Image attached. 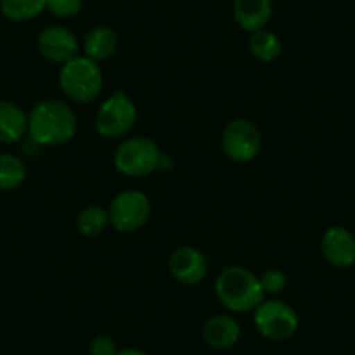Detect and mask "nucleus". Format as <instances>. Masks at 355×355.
Returning <instances> with one entry per match:
<instances>
[{"label":"nucleus","mask_w":355,"mask_h":355,"mask_svg":"<svg viewBox=\"0 0 355 355\" xmlns=\"http://www.w3.org/2000/svg\"><path fill=\"white\" fill-rule=\"evenodd\" d=\"M78 119L70 105L61 100H44L28 114V136L42 146H61L77 135Z\"/></svg>","instance_id":"1"},{"label":"nucleus","mask_w":355,"mask_h":355,"mask_svg":"<svg viewBox=\"0 0 355 355\" xmlns=\"http://www.w3.org/2000/svg\"><path fill=\"white\" fill-rule=\"evenodd\" d=\"M214 293L221 305L234 313L251 312L265 300L259 277L244 266H228L221 272L214 282Z\"/></svg>","instance_id":"2"},{"label":"nucleus","mask_w":355,"mask_h":355,"mask_svg":"<svg viewBox=\"0 0 355 355\" xmlns=\"http://www.w3.org/2000/svg\"><path fill=\"white\" fill-rule=\"evenodd\" d=\"M60 89L75 103H93L103 91V71L87 56H75L61 64L58 75Z\"/></svg>","instance_id":"3"},{"label":"nucleus","mask_w":355,"mask_h":355,"mask_svg":"<svg viewBox=\"0 0 355 355\" xmlns=\"http://www.w3.org/2000/svg\"><path fill=\"white\" fill-rule=\"evenodd\" d=\"M114 164L117 171L129 178H143L159 169L162 164V153L155 141L145 136L128 138L117 146L114 153Z\"/></svg>","instance_id":"4"},{"label":"nucleus","mask_w":355,"mask_h":355,"mask_svg":"<svg viewBox=\"0 0 355 355\" xmlns=\"http://www.w3.org/2000/svg\"><path fill=\"white\" fill-rule=\"evenodd\" d=\"M138 121L136 103L122 91H115L96 112L94 129L105 139H119L128 135Z\"/></svg>","instance_id":"5"},{"label":"nucleus","mask_w":355,"mask_h":355,"mask_svg":"<svg viewBox=\"0 0 355 355\" xmlns=\"http://www.w3.org/2000/svg\"><path fill=\"white\" fill-rule=\"evenodd\" d=\"M254 326L266 340L286 341L296 334L300 319L289 303L282 300H263L254 309Z\"/></svg>","instance_id":"6"},{"label":"nucleus","mask_w":355,"mask_h":355,"mask_svg":"<svg viewBox=\"0 0 355 355\" xmlns=\"http://www.w3.org/2000/svg\"><path fill=\"white\" fill-rule=\"evenodd\" d=\"M152 214V204L141 190H124L108 206V220L119 234H132L145 227Z\"/></svg>","instance_id":"7"},{"label":"nucleus","mask_w":355,"mask_h":355,"mask_svg":"<svg viewBox=\"0 0 355 355\" xmlns=\"http://www.w3.org/2000/svg\"><path fill=\"white\" fill-rule=\"evenodd\" d=\"M221 148L230 160L239 164L251 162L261 150V132L249 119L228 122L221 136Z\"/></svg>","instance_id":"8"},{"label":"nucleus","mask_w":355,"mask_h":355,"mask_svg":"<svg viewBox=\"0 0 355 355\" xmlns=\"http://www.w3.org/2000/svg\"><path fill=\"white\" fill-rule=\"evenodd\" d=\"M37 46H39L40 54L47 61L56 64H64L67 61L73 60L75 56H78V51H80L77 35L71 30L60 25L44 28L39 33Z\"/></svg>","instance_id":"9"},{"label":"nucleus","mask_w":355,"mask_h":355,"mask_svg":"<svg viewBox=\"0 0 355 355\" xmlns=\"http://www.w3.org/2000/svg\"><path fill=\"white\" fill-rule=\"evenodd\" d=\"M169 272L183 286H197L207 275V259L197 248L183 245L171 252Z\"/></svg>","instance_id":"10"},{"label":"nucleus","mask_w":355,"mask_h":355,"mask_svg":"<svg viewBox=\"0 0 355 355\" xmlns=\"http://www.w3.org/2000/svg\"><path fill=\"white\" fill-rule=\"evenodd\" d=\"M322 256L334 268H350L355 265V235L343 227H331L320 241Z\"/></svg>","instance_id":"11"},{"label":"nucleus","mask_w":355,"mask_h":355,"mask_svg":"<svg viewBox=\"0 0 355 355\" xmlns=\"http://www.w3.org/2000/svg\"><path fill=\"white\" fill-rule=\"evenodd\" d=\"M202 338L211 348L227 350L241 340V326L232 315H213L204 322Z\"/></svg>","instance_id":"12"},{"label":"nucleus","mask_w":355,"mask_h":355,"mask_svg":"<svg viewBox=\"0 0 355 355\" xmlns=\"http://www.w3.org/2000/svg\"><path fill=\"white\" fill-rule=\"evenodd\" d=\"M272 0H234V18L242 30L254 33L272 18Z\"/></svg>","instance_id":"13"},{"label":"nucleus","mask_w":355,"mask_h":355,"mask_svg":"<svg viewBox=\"0 0 355 355\" xmlns=\"http://www.w3.org/2000/svg\"><path fill=\"white\" fill-rule=\"evenodd\" d=\"M28 131V115L16 103L0 101V141L18 143Z\"/></svg>","instance_id":"14"},{"label":"nucleus","mask_w":355,"mask_h":355,"mask_svg":"<svg viewBox=\"0 0 355 355\" xmlns=\"http://www.w3.org/2000/svg\"><path fill=\"white\" fill-rule=\"evenodd\" d=\"M117 33L110 26H96V28L91 30L87 33V37H85L84 56L100 63V61H105L114 56V53L117 51Z\"/></svg>","instance_id":"15"},{"label":"nucleus","mask_w":355,"mask_h":355,"mask_svg":"<svg viewBox=\"0 0 355 355\" xmlns=\"http://www.w3.org/2000/svg\"><path fill=\"white\" fill-rule=\"evenodd\" d=\"M26 180V166L18 155L0 152V192H12Z\"/></svg>","instance_id":"16"},{"label":"nucleus","mask_w":355,"mask_h":355,"mask_svg":"<svg viewBox=\"0 0 355 355\" xmlns=\"http://www.w3.org/2000/svg\"><path fill=\"white\" fill-rule=\"evenodd\" d=\"M249 49H251L252 56L258 61H261V63H272V61H275L281 56L282 42L277 33L263 28L251 33Z\"/></svg>","instance_id":"17"},{"label":"nucleus","mask_w":355,"mask_h":355,"mask_svg":"<svg viewBox=\"0 0 355 355\" xmlns=\"http://www.w3.org/2000/svg\"><path fill=\"white\" fill-rule=\"evenodd\" d=\"M108 223H110V220H108V209H105L103 206H98V204L84 207L78 213L77 220H75L77 232L82 237L87 239H94L103 234Z\"/></svg>","instance_id":"18"},{"label":"nucleus","mask_w":355,"mask_h":355,"mask_svg":"<svg viewBox=\"0 0 355 355\" xmlns=\"http://www.w3.org/2000/svg\"><path fill=\"white\" fill-rule=\"evenodd\" d=\"M47 0H0V12L9 21L23 23L46 11Z\"/></svg>","instance_id":"19"},{"label":"nucleus","mask_w":355,"mask_h":355,"mask_svg":"<svg viewBox=\"0 0 355 355\" xmlns=\"http://www.w3.org/2000/svg\"><path fill=\"white\" fill-rule=\"evenodd\" d=\"M259 282H261L263 293L270 296L281 295V293H284L286 286H288V279H286L284 272L277 270V268H270V270L263 272Z\"/></svg>","instance_id":"20"},{"label":"nucleus","mask_w":355,"mask_h":355,"mask_svg":"<svg viewBox=\"0 0 355 355\" xmlns=\"http://www.w3.org/2000/svg\"><path fill=\"white\" fill-rule=\"evenodd\" d=\"M84 8V0H47L46 9L56 18H73Z\"/></svg>","instance_id":"21"},{"label":"nucleus","mask_w":355,"mask_h":355,"mask_svg":"<svg viewBox=\"0 0 355 355\" xmlns=\"http://www.w3.org/2000/svg\"><path fill=\"white\" fill-rule=\"evenodd\" d=\"M117 343L108 334H100L89 343V354L91 355H117Z\"/></svg>","instance_id":"22"},{"label":"nucleus","mask_w":355,"mask_h":355,"mask_svg":"<svg viewBox=\"0 0 355 355\" xmlns=\"http://www.w3.org/2000/svg\"><path fill=\"white\" fill-rule=\"evenodd\" d=\"M117 355H148V354L143 350H138V348H124V350H119Z\"/></svg>","instance_id":"23"}]
</instances>
